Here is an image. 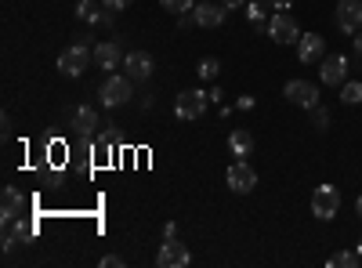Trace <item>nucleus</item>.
Segmentation results:
<instances>
[{"mask_svg":"<svg viewBox=\"0 0 362 268\" xmlns=\"http://www.w3.org/2000/svg\"><path fill=\"white\" fill-rule=\"evenodd\" d=\"M355 214L362 218V196H358V203H355Z\"/></svg>","mask_w":362,"mask_h":268,"instance_id":"32","label":"nucleus"},{"mask_svg":"<svg viewBox=\"0 0 362 268\" xmlns=\"http://www.w3.org/2000/svg\"><path fill=\"white\" fill-rule=\"evenodd\" d=\"M355 254H358V257H362V240H358V247H355Z\"/></svg>","mask_w":362,"mask_h":268,"instance_id":"33","label":"nucleus"},{"mask_svg":"<svg viewBox=\"0 0 362 268\" xmlns=\"http://www.w3.org/2000/svg\"><path fill=\"white\" fill-rule=\"evenodd\" d=\"M196 73H199L203 80H218V76H221V62H218V58H214V54H206V58H203V62L196 66Z\"/></svg>","mask_w":362,"mask_h":268,"instance_id":"21","label":"nucleus"},{"mask_svg":"<svg viewBox=\"0 0 362 268\" xmlns=\"http://www.w3.org/2000/svg\"><path fill=\"white\" fill-rule=\"evenodd\" d=\"M102 4L109 8V11H124V8H131L134 0H102Z\"/></svg>","mask_w":362,"mask_h":268,"instance_id":"26","label":"nucleus"},{"mask_svg":"<svg viewBox=\"0 0 362 268\" xmlns=\"http://www.w3.org/2000/svg\"><path fill=\"white\" fill-rule=\"evenodd\" d=\"M268 40H276V44H297L300 40V29H297V18L290 15V11H276V15H272L268 18Z\"/></svg>","mask_w":362,"mask_h":268,"instance_id":"2","label":"nucleus"},{"mask_svg":"<svg viewBox=\"0 0 362 268\" xmlns=\"http://www.w3.org/2000/svg\"><path fill=\"white\" fill-rule=\"evenodd\" d=\"M312 214L319 221H329V218H337L341 214V192L334 185H319L312 192Z\"/></svg>","mask_w":362,"mask_h":268,"instance_id":"4","label":"nucleus"},{"mask_svg":"<svg viewBox=\"0 0 362 268\" xmlns=\"http://www.w3.org/2000/svg\"><path fill=\"white\" fill-rule=\"evenodd\" d=\"M90 58H95V51H87L83 44H73V47H66L62 54H58V69H62L66 76H80Z\"/></svg>","mask_w":362,"mask_h":268,"instance_id":"7","label":"nucleus"},{"mask_svg":"<svg viewBox=\"0 0 362 268\" xmlns=\"http://www.w3.org/2000/svg\"><path fill=\"white\" fill-rule=\"evenodd\" d=\"M95 62H98L102 69H116L119 62H124V54H119V44H116V40H102V44L95 47Z\"/></svg>","mask_w":362,"mask_h":268,"instance_id":"19","label":"nucleus"},{"mask_svg":"<svg viewBox=\"0 0 362 268\" xmlns=\"http://www.w3.org/2000/svg\"><path fill=\"white\" fill-rule=\"evenodd\" d=\"M98 98H102V105H105V109L127 105V102L134 98V80H131V76H116V73H109V76H105V83L98 87Z\"/></svg>","mask_w":362,"mask_h":268,"instance_id":"1","label":"nucleus"},{"mask_svg":"<svg viewBox=\"0 0 362 268\" xmlns=\"http://www.w3.org/2000/svg\"><path fill=\"white\" fill-rule=\"evenodd\" d=\"M322 54H326V40L319 33H305L297 40V58L300 62H315V58H322Z\"/></svg>","mask_w":362,"mask_h":268,"instance_id":"16","label":"nucleus"},{"mask_svg":"<svg viewBox=\"0 0 362 268\" xmlns=\"http://www.w3.org/2000/svg\"><path fill=\"white\" fill-rule=\"evenodd\" d=\"M283 98L286 102H293V105H300V109H315L319 105V87L312 83V80H286V87H283Z\"/></svg>","mask_w":362,"mask_h":268,"instance_id":"6","label":"nucleus"},{"mask_svg":"<svg viewBox=\"0 0 362 268\" xmlns=\"http://www.w3.org/2000/svg\"><path fill=\"white\" fill-rule=\"evenodd\" d=\"M76 15L90 25H112V11L105 4H98V0H80L76 4Z\"/></svg>","mask_w":362,"mask_h":268,"instance_id":"13","label":"nucleus"},{"mask_svg":"<svg viewBox=\"0 0 362 268\" xmlns=\"http://www.w3.org/2000/svg\"><path fill=\"white\" fill-rule=\"evenodd\" d=\"M206 105H210V95L199 91V87H189V91H181L174 98V112L181 116V120H199V116L206 112Z\"/></svg>","mask_w":362,"mask_h":268,"instance_id":"3","label":"nucleus"},{"mask_svg":"<svg viewBox=\"0 0 362 268\" xmlns=\"http://www.w3.org/2000/svg\"><path fill=\"white\" fill-rule=\"evenodd\" d=\"M264 8H268L264 0H254V4H247V18H250V25H254V29L268 25V11H264Z\"/></svg>","mask_w":362,"mask_h":268,"instance_id":"20","label":"nucleus"},{"mask_svg":"<svg viewBox=\"0 0 362 268\" xmlns=\"http://www.w3.org/2000/svg\"><path fill=\"white\" fill-rule=\"evenodd\" d=\"M264 4H268V8H276V11H286L293 0H264Z\"/></svg>","mask_w":362,"mask_h":268,"instance_id":"28","label":"nucleus"},{"mask_svg":"<svg viewBox=\"0 0 362 268\" xmlns=\"http://www.w3.org/2000/svg\"><path fill=\"white\" fill-rule=\"evenodd\" d=\"M29 240H33V225H29V221H22V218L8 221V235H4V250H11V247H18V243H29Z\"/></svg>","mask_w":362,"mask_h":268,"instance_id":"18","label":"nucleus"},{"mask_svg":"<svg viewBox=\"0 0 362 268\" xmlns=\"http://www.w3.org/2000/svg\"><path fill=\"white\" fill-rule=\"evenodd\" d=\"M337 29L341 33H358L362 29V0H341L337 4Z\"/></svg>","mask_w":362,"mask_h":268,"instance_id":"9","label":"nucleus"},{"mask_svg":"<svg viewBox=\"0 0 362 268\" xmlns=\"http://www.w3.org/2000/svg\"><path fill=\"white\" fill-rule=\"evenodd\" d=\"M119 264H124V257H116V254H105L102 257V268H119Z\"/></svg>","mask_w":362,"mask_h":268,"instance_id":"27","label":"nucleus"},{"mask_svg":"<svg viewBox=\"0 0 362 268\" xmlns=\"http://www.w3.org/2000/svg\"><path fill=\"white\" fill-rule=\"evenodd\" d=\"M235 109H243V112H247V109H254V98H250V95H243V98L235 102Z\"/></svg>","mask_w":362,"mask_h":268,"instance_id":"29","label":"nucleus"},{"mask_svg":"<svg viewBox=\"0 0 362 268\" xmlns=\"http://www.w3.org/2000/svg\"><path fill=\"white\" fill-rule=\"evenodd\" d=\"M95 127H98V112L90 109V105H80V109L73 112V131H76L80 138H90V134H95Z\"/></svg>","mask_w":362,"mask_h":268,"instance_id":"17","label":"nucleus"},{"mask_svg":"<svg viewBox=\"0 0 362 268\" xmlns=\"http://www.w3.org/2000/svg\"><path fill=\"white\" fill-rule=\"evenodd\" d=\"M160 4H163L170 15H189V11H192V0H160Z\"/></svg>","mask_w":362,"mask_h":268,"instance_id":"24","label":"nucleus"},{"mask_svg":"<svg viewBox=\"0 0 362 268\" xmlns=\"http://www.w3.org/2000/svg\"><path fill=\"white\" fill-rule=\"evenodd\" d=\"M189 261H192L189 247L177 243L174 235H170V240H163V247H160V254H156V264H160V268H185Z\"/></svg>","mask_w":362,"mask_h":268,"instance_id":"8","label":"nucleus"},{"mask_svg":"<svg viewBox=\"0 0 362 268\" xmlns=\"http://www.w3.org/2000/svg\"><path fill=\"white\" fill-rule=\"evenodd\" d=\"M355 51H358V54H362V33H358V37H355Z\"/></svg>","mask_w":362,"mask_h":268,"instance_id":"31","label":"nucleus"},{"mask_svg":"<svg viewBox=\"0 0 362 268\" xmlns=\"http://www.w3.org/2000/svg\"><path fill=\"white\" fill-rule=\"evenodd\" d=\"M221 4H225V8H243L247 0H221Z\"/></svg>","mask_w":362,"mask_h":268,"instance_id":"30","label":"nucleus"},{"mask_svg":"<svg viewBox=\"0 0 362 268\" xmlns=\"http://www.w3.org/2000/svg\"><path fill=\"white\" fill-rule=\"evenodd\" d=\"M228 153H232L235 160L254 156V134H250L247 127H235V131L228 134Z\"/></svg>","mask_w":362,"mask_h":268,"instance_id":"15","label":"nucleus"},{"mask_svg":"<svg viewBox=\"0 0 362 268\" xmlns=\"http://www.w3.org/2000/svg\"><path fill=\"white\" fill-rule=\"evenodd\" d=\"M319 76H322V83H329V87H341L344 76H348V58H344V54H322Z\"/></svg>","mask_w":362,"mask_h":268,"instance_id":"10","label":"nucleus"},{"mask_svg":"<svg viewBox=\"0 0 362 268\" xmlns=\"http://www.w3.org/2000/svg\"><path fill=\"white\" fill-rule=\"evenodd\" d=\"M225 182H228V189H232L235 196H247V192L257 189V170H254L247 160H235V163L228 167V174H225Z\"/></svg>","mask_w":362,"mask_h":268,"instance_id":"5","label":"nucleus"},{"mask_svg":"<svg viewBox=\"0 0 362 268\" xmlns=\"http://www.w3.org/2000/svg\"><path fill=\"white\" fill-rule=\"evenodd\" d=\"M225 15H228L225 4H196V8H192V22L203 25V29H218V25L225 22Z\"/></svg>","mask_w":362,"mask_h":268,"instance_id":"12","label":"nucleus"},{"mask_svg":"<svg viewBox=\"0 0 362 268\" xmlns=\"http://www.w3.org/2000/svg\"><path fill=\"white\" fill-rule=\"evenodd\" d=\"M358 261H362V257H358L355 250H337V254H334V257H329L326 264H329V268H355Z\"/></svg>","mask_w":362,"mask_h":268,"instance_id":"22","label":"nucleus"},{"mask_svg":"<svg viewBox=\"0 0 362 268\" xmlns=\"http://www.w3.org/2000/svg\"><path fill=\"white\" fill-rule=\"evenodd\" d=\"M0 214H4V221H15V218L25 214V196L15 185H8L4 196H0Z\"/></svg>","mask_w":362,"mask_h":268,"instance_id":"14","label":"nucleus"},{"mask_svg":"<svg viewBox=\"0 0 362 268\" xmlns=\"http://www.w3.org/2000/svg\"><path fill=\"white\" fill-rule=\"evenodd\" d=\"M341 102L362 105V83H344V87H341Z\"/></svg>","mask_w":362,"mask_h":268,"instance_id":"23","label":"nucleus"},{"mask_svg":"<svg viewBox=\"0 0 362 268\" xmlns=\"http://www.w3.org/2000/svg\"><path fill=\"white\" fill-rule=\"evenodd\" d=\"M124 69H127L131 80H148L153 69H156V62H153V54H148V51H131L124 58Z\"/></svg>","mask_w":362,"mask_h":268,"instance_id":"11","label":"nucleus"},{"mask_svg":"<svg viewBox=\"0 0 362 268\" xmlns=\"http://www.w3.org/2000/svg\"><path fill=\"white\" fill-rule=\"evenodd\" d=\"M308 112H312V120H315V127H319V131H326V127H329V112H326L322 105H315V109H308Z\"/></svg>","mask_w":362,"mask_h":268,"instance_id":"25","label":"nucleus"}]
</instances>
